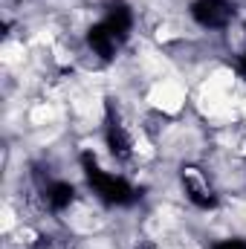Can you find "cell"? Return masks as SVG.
<instances>
[{"instance_id":"obj_1","label":"cell","mask_w":246,"mask_h":249,"mask_svg":"<svg viewBox=\"0 0 246 249\" xmlns=\"http://www.w3.org/2000/svg\"><path fill=\"white\" fill-rule=\"evenodd\" d=\"M232 3L229 0H194L191 3V18L203 29H223L232 23Z\"/></svg>"},{"instance_id":"obj_2","label":"cell","mask_w":246,"mask_h":249,"mask_svg":"<svg viewBox=\"0 0 246 249\" xmlns=\"http://www.w3.org/2000/svg\"><path fill=\"white\" fill-rule=\"evenodd\" d=\"M211 249H246V241H241V238H226V241H217Z\"/></svg>"}]
</instances>
